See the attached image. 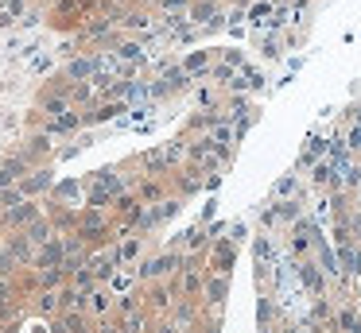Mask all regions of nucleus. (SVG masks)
<instances>
[{
	"mask_svg": "<svg viewBox=\"0 0 361 333\" xmlns=\"http://www.w3.org/2000/svg\"><path fill=\"white\" fill-rule=\"evenodd\" d=\"M74 232H78L90 248L117 244V225L109 221V209H94V206L78 209V225H74Z\"/></svg>",
	"mask_w": 361,
	"mask_h": 333,
	"instance_id": "nucleus-1",
	"label": "nucleus"
},
{
	"mask_svg": "<svg viewBox=\"0 0 361 333\" xmlns=\"http://www.w3.org/2000/svg\"><path fill=\"white\" fill-rule=\"evenodd\" d=\"M183 271V248H167L159 256H148V260L136 263V279L140 283H156V279H175Z\"/></svg>",
	"mask_w": 361,
	"mask_h": 333,
	"instance_id": "nucleus-2",
	"label": "nucleus"
},
{
	"mask_svg": "<svg viewBox=\"0 0 361 333\" xmlns=\"http://www.w3.org/2000/svg\"><path fill=\"white\" fill-rule=\"evenodd\" d=\"M175 299H179V294H175L171 279H156V283H144V306H148L156 318H167V314H171Z\"/></svg>",
	"mask_w": 361,
	"mask_h": 333,
	"instance_id": "nucleus-3",
	"label": "nucleus"
},
{
	"mask_svg": "<svg viewBox=\"0 0 361 333\" xmlns=\"http://www.w3.org/2000/svg\"><path fill=\"white\" fill-rule=\"evenodd\" d=\"M43 217V206H39V198H24L20 206H12V209H4L0 213V225L8 232H16V229H27L32 221H39Z\"/></svg>",
	"mask_w": 361,
	"mask_h": 333,
	"instance_id": "nucleus-4",
	"label": "nucleus"
},
{
	"mask_svg": "<svg viewBox=\"0 0 361 333\" xmlns=\"http://www.w3.org/2000/svg\"><path fill=\"white\" fill-rule=\"evenodd\" d=\"M233 263H237V244L229 237H218L210 248H206V268H210V271L229 275V271H233Z\"/></svg>",
	"mask_w": 361,
	"mask_h": 333,
	"instance_id": "nucleus-5",
	"label": "nucleus"
},
{
	"mask_svg": "<svg viewBox=\"0 0 361 333\" xmlns=\"http://www.w3.org/2000/svg\"><path fill=\"white\" fill-rule=\"evenodd\" d=\"M229 299V275H218V271H206V287H202V302L210 306V318L218 322L221 306Z\"/></svg>",
	"mask_w": 361,
	"mask_h": 333,
	"instance_id": "nucleus-6",
	"label": "nucleus"
},
{
	"mask_svg": "<svg viewBox=\"0 0 361 333\" xmlns=\"http://www.w3.org/2000/svg\"><path fill=\"white\" fill-rule=\"evenodd\" d=\"M86 314L94 318V322H102V318H113V314H117V294H113L109 283H97L94 291L86 294Z\"/></svg>",
	"mask_w": 361,
	"mask_h": 333,
	"instance_id": "nucleus-7",
	"label": "nucleus"
},
{
	"mask_svg": "<svg viewBox=\"0 0 361 333\" xmlns=\"http://www.w3.org/2000/svg\"><path fill=\"white\" fill-rule=\"evenodd\" d=\"M299 217H303V201H299V198H280L272 209L260 213V221H264V225H295Z\"/></svg>",
	"mask_w": 361,
	"mask_h": 333,
	"instance_id": "nucleus-8",
	"label": "nucleus"
},
{
	"mask_svg": "<svg viewBox=\"0 0 361 333\" xmlns=\"http://www.w3.org/2000/svg\"><path fill=\"white\" fill-rule=\"evenodd\" d=\"M63 260H66V240H63V232H55L51 240H43V244L35 248L32 268H63Z\"/></svg>",
	"mask_w": 361,
	"mask_h": 333,
	"instance_id": "nucleus-9",
	"label": "nucleus"
},
{
	"mask_svg": "<svg viewBox=\"0 0 361 333\" xmlns=\"http://www.w3.org/2000/svg\"><path fill=\"white\" fill-rule=\"evenodd\" d=\"M20 190H24V198H39V194H47V190H55V170L51 167H32L24 178H20Z\"/></svg>",
	"mask_w": 361,
	"mask_h": 333,
	"instance_id": "nucleus-10",
	"label": "nucleus"
},
{
	"mask_svg": "<svg viewBox=\"0 0 361 333\" xmlns=\"http://www.w3.org/2000/svg\"><path fill=\"white\" fill-rule=\"evenodd\" d=\"M144 240H148L144 232H128V237H121L117 244H113V248H117L121 268H136V263L144 260Z\"/></svg>",
	"mask_w": 361,
	"mask_h": 333,
	"instance_id": "nucleus-11",
	"label": "nucleus"
},
{
	"mask_svg": "<svg viewBox=\"0 0 361 333\" xmlns=\"http://www.w3.org/2000/svg\"><path fill=\"white\" fill-rule=\"evenodd\" d=\"M190 85V74H187V66H167L164 70V77H159V85H152V97H164V93H183Z\"/></svg>",
	"mask_w": 361,
	"mask_h": 333,
	"instance_id": "nucleus-12",
	"label": "nucleus"
},
{
	"mask_svg": "<svg viewBox=\"0 0 361 333\" xmlns=\"http://www.w3.org/2000/svg\"><path fill=\"white\" fill-rule=\"evenodd\" d=\"M27 170H32V159H27L24 151H16V155H8V159L0 163V190H4V186H16L20 178L27 175Z\"/></svg>",
	"mask_w": 361,
	"mask_h": 333,
	"instance_id": "nucleus-13",
	"label": "nucleus"
},
{
	"mask_svg": "<svg viewBox=\"0 0 361 333\" xmlns=\"http://www.w3.org/2000/svg\"><path fill=\"white\" fill-rule=\"evenodd\" d=\"M4 248H8V252L20 260V268H32V260H35V244L27 240V232H24V229L8 232V237H4Z\"/></svg>",
	"mask_w": 361,
	"mask_h": 333,
	"instance_id": "nucleus-14",
	"label": "nucleus"
},
{
	"mask_svg": "<svg viewBox=\"0 0 361 333\" xmlns=\"http://www.w3.org/2000/svg\"><path fill=\"white\" fill-rule=\"evenodd\" d=\"M136 198H140L144 206H156V201H164V198H167V178H159V175L140 178V182H136Z\"/></svg>",
	"mask_w": 361,
	"mask_h": 333,
	"instance_id": "nucleus-15",
	"label": "nucleus"
},
{
	"mask_svg": "<svg viewBox=\"0 0 361 333\" xmlns=\"http://www.w3.org/2000/svg\"><path fill=\"white\" fill-rule=\"evenodd\" d=\"M190 23H218L221 20V0H190Z\"/></svg>",
	"mask_w": 361,
	"mask_h": 333,
	"instance_id": "nucleus-16",
	"label": "nucleus"
},
{
	"mask_svg": "<svg viewBox=\"0 0 361 333\" xmlns=\"http://www.w3.org/2000/svg\"><path fill=\"white\" fill-rule=\"evenodd\" d=\"M97 74V54H82V58L66 62V82H90Z\"/></svg>",
	"mask_w": 361,
	"mask_h": 333,
	"instance_id": "nucleus-17",
	"label": "nucleus"
},
{
	"mask_svg": "<svg viewBox=\"0 0 361 333\" xmlns=\"http://www.w3.org/2000/svg\"><path fill=\"white\" fill-rule=\"evenodd\" d=\"M32 306H35V314L43 318V322H51V318H59L63 314V302H59V291H35L32 294Z\"/></svg>",
	"mask_w": 361,
	"mask_h": 333,
	"instance_id": "nucleus-18",
	"label": "nucleus"
},
{
	"mask_svg": "<svg viewBox=\"0 0 361 333\" xmlns=\"http://www.w3.org/2000/svg\"><path fill=\"white\" fill-rule=\"evenodd\" d=\"M299 279H303L307 291H314V294L326 291V275H322V268H319V263H311V260H299Z\"/></svg>",
	"mask_w": 361,
	"mask_h": 333,
	"instance_id": "nucleus-19",
	"label": "nucleus"
},
{
	"mask_svg": "<svg viewBox=\"0 0 361 333\" xmlns=\"http://www.w3.org/2000/svg\"><path fill=\"white\" fill-rule=\"evenodd\" d=\"M24 155L32 159V167H39V159H43V155H51V132H47V128H43V132H35V136L27 139Z\"/></svg>",
	"mask_w": 361,
	"mask_h": 333,
	"instance_id": "nucleus-20",
	"label": "nucleus"
},
{
	"mask_svg": "<svg viewBox=\"0 0 361 333\" xmlns=\"http://www.w3.org/2000/svg\"><path fill=\"white\" fill-rule=\"evenodd\" d=\"M78 124H82V116L74 113V108H66V113H59L47 120V132L51 136H63V132H78Z\"/></svg>",
	"mask_w": 361,
	"mask_h": 333,
	"instance_id": "nucleus-21",
	"label": "nucleus"
},
{
	"mask_svg": "<svg viewBox=\"0 0 361 333\" xmlns=\"http://www.w3.org/2000/svg\"><path fill=\"white\" fill-rule=\"evenodd\" d=\"M24 232H27V240H32V244H35V248H39V244H43V240H51V237H55V232H59V229H55V221H51V217H47V213H43V217H39V221H32V225H27V229H24Z\"/></svg>",
	"mask_w": 361,
	"mask_h": 333,
	"instance_id": "nucleus-22",
	"label": "nucleus"
},
{
	"mask_svg": "<svg viewBox=\"0 0 361 333\" xmlns=\"http://www.w3.org/2000/svg\"><path fill=\"white\" fill-rule=\"evenodd\" d=\"M183 66H187V74H190V77H198V74H210V66H214V54H210V51H190L187 58H183Z\"/></svg>",
	"mask_w": 361,
	"mask_h": 333,
	"instance_id": "nucleus-23",
	"label": "nucleus"
},
{
	"mask_svg": "<svg viewBox=\"0 0 361 333\" xmlns=\"http://www.w3.org/2000/svg\"><path fill=\"white\" fill-rule=\"evenodd\" d=\"M113 201H117V198H113V190H109L105 182H97V178H94V186H90V201H86V206H94V209H109Z\"/></svg>",
	"mask_w": 361,
	"mask_h": 333,
	"instance_id": "nucleus-24",
	"label": "nucleus"
},
{
	"mask_svg": "<svg viewBox=\"0 0 361 333\" xmlns=\"http://www.w3.org/2000/svg\"><path fill=\"white\" fill-rule=\"evenodd\" d=\"M319 268H322V275H326V279H338V271H342V268H338V256L326 248V240H319Z\"/></svg>",
	"mask_w": 361,
	"mask_h": 333,
	"instance_id": "nucleus-25",
	"label": "nucleus"
},
{
	"mask_svg": "<svg viewBox=\"0 0 361 333\" xmlns=\"http://www.w3.org/2000/svg\"><path fill=\"white\" fill-rule=\"evenodd\" d=\"M117 23H121L125 31H148V27H152V15H148V12H136V8H133V12H125Z\"/></svg>",
	"mask_w": 361,
	"mask_h": 333,
	"instance_id": "nucleus-26",
	"label": "nucleus"
},
{
	"mask_svg": "<svg viewBox=\"0 0 361 333\" xmlns=\"http://www.w3.org/2000/svg\"><path fill=\"white\" fill-rule=\"evenodd\" d=\"M71 283L78 287V291H86V294H90V291L97 287V275H94V268H90V263H82V268L71 275Z\"/></svg>",
	"mask_w": 361,
	"mask_h": 333,
	"instance_id": "nucleus-27",
	"label": "nucleus"
},
{
	"mask_svg": "<svg viewBox=\"0 0 361 333\" xmlns=\"http://www.w3.org/2000/svg\"><path fill=\"white\" fill-rule=\"evenodd\" d=\"M276 198H299V175H283L280 182L272 186Z\"/></svg>",
	"mask_w": 361,
	"mask_h": 333,
	"instance_id": "nucleus-28",
	"label": "nucleus"
},
{
	"mask_svg": "<svg viewBox=\"0 0 361 333\" xmlns=\"http://www.w3.org/2000/svg\"><path fill=\"white\" fill-rule=\"evenodd\" d=\"M237 70H241V66H233V62H218V66H210V74L218 77V85H226V89H229L233 77H237Z\"/></svg>",
	"mask_w": 361,
	"mask_h": 333,
	"instance_id": "nucleus-29",
	"label": "nucleus"
},
{
	"mask_svg": "<svg viewBox=\"0 0 361 333\" xmlns=\"http://www.w3.org/2000/svg\"><path fill=\"white\" fill-rule=\"evenodd\" d=\"M117 58H121V62H144V46L128 39V43H121V46H117Z\"/></svg>",
	"mask_w": 361,
	"mask_h": 333,
	"instance_id": "nucleus-30",
	"label": "nucleus"
},
{
	"mask_svg": "<svg viewBox=\"0 0 361 333\" xmlns=\"http://www.w3.org/2000/svg\"><path fill=\"white\" fill-rule=\"evenodd\" d=\"M51 194H55V206H63V201L78 198V194H82V186H78V182H59Z\"/></svg>",
	"mask_w": 361,
	"mask_h": 333,
	"instance_id": "nucleus-31",
	"label": "nucleus"
},
{
	"mask_svg": "<svg viewBox=\"0 0 361 333\" xmlns=\"http://www.w3.org/2000/svg\"><path fill=\"white\" fill-rule=\"evenodd\" d=\"M24 201V190H20V182L16 186H4L0 190V209H12V206H20Z\"/></svg>",
	"mask_w": 361,
	"mask_h": 333,
	"instance_id": "nucleus-32",
	"label": "nucleus"
},
{
	"mask_svg": "<svg viewBox=\"0 0 361 333\" xmlns=\"http://www.w3.org/2000/svg\"><path fill=\"white\" fill-rule=\"evenodd\" d=\"M288 244H291V252H295V256H303L307 248H311V237H307L303 229H295V225H291V240H288Z\"/></svg>",
	"mask_w": 361,
	"mask_h": 333,
	"instance_id": "nucleus-33",
	"label": "nucleus"
},
{
	"mask_svg": "<svg viewBox=\"0 0 361 333\" xmlns=\"http://www.w3.org/2000/svg\"><path fill=\"white\" fill-rule=\"evenodd\" d=\"M159 8L171 12V15H187L190 12V0H159Z\"/></svg>",
	"mask_w": 361,
	"mask_h": 333,
	"instance_id": "nucleus-34",
	"label": "nucleus"
},
{
	"mask_svg": "<svg viewBox=\"0 0 361 333\" xmlns=\"http://www.w3.org/2000/svg\"><path fill=\"white\" fill-rule=\"evenodd\" d=\"M94 333H125V329H121L117 314H113V318H102V322H94Z\"/></svg>",
	"mask_w": 361,
	"mask_h": 333,
	"instance_id": "nucleus-35",
	"label": "nucleus"
},
{
	"mask_svg": "<svg viewBox=\"0 0 361 333\" xmlns=\"http://www.w3.org/2000/svg\"><path fill=\"white\" fill-rule=\"evenodd\" d=\"M260 54L264 58H280V43L276 39H260Z\"/></svg>",
	"mask_w": 361,
	"mask_h": 333,
	"instance_id": "nucleus-36",
	"label": "nucleus"
},
{
	"mask_svg": "<svg viewBox=\"0 0 361 333\" xmlns=\"http://www.w3.org/2000/svg\"><path fill=\"white\" fill-rule=\"evenodd\" d=\"M221 62H233V66H245L241 51H233V46H229V51H221Z\"/></svg>",
	"mask_w": 361,
	"mask_h": 333,
	"instance_id": "nucleus-37",
	"label": "nucleus"
},
{
	"mask_svg": "<svg viewBox=\"0 0 361 333\" xmlns=\"http://www.w3.org/2000/svg\"><path fill=\"white\" fill-rule=\"evenodd\" d=\"M198 101H202V105H218V93H210V89H198Z\"/></svg>",
	"mask_w": 361,
	"mask_h": 333,
	"instance_id": "nucleus-38",
	"label": "nucleus"
},
{
	"mask_svg": "<svg viewBox=\"0 0 361 333\" xmlns=\"http://www.w3.org/2000/svg\"><path fill=\"white\" fill-rule=\"evenodd\" d=\"M350 271L361 279V248H353V263H350Z\"/></svg>",
	"mask_w": 361,
	"mask_h": 333,
	"instance_id": "nucleus-39",
	"label": "nucleus"
},
{
	"mask_svg": "<svg viewBox=\"0 0 361 333\" xmlns=\"http://www.w3.org/2000/svg\"><path fill=\"white\" fill-rule=\"evenodd\" d=\"M280 333H314V329H311V325H307V322H303V325H283V329H280Z\"/></svg>",
	"mask_w": 361,
	"mask_h": 333,
	"instance_id": "nucleus-40",
	"label": "nucleus"
},
{
	"mask_svg": "<svg viewBox=\"0 0 361 333\" xmlns=\"http://www.w3.org/2000/svg\"><path fill=\"white\" fill-rule=\"evenodd\" d=\"M82 333H94V325H90V329H82Z\"/></svg>",
	"mask_w": 361,
	"mask_h": 333,
	"instance_id": "nucleus-41",
	"label": "nucleus"
},
{
	"mask_svg": "<svg viewBox=\"0 0 361 333\" xmlns=\"http://www.w3.org/2000/svg\"><path fill=\"white\" fill-rule=\"evenodd\" d=\"M0 248H4V237H0Z\"/></svg>",
	"mask_w": 361,
	"mask_h": 333,
	"instance_id": "nucleus-42",
	"label": "nucleus"
}]
</instances>
